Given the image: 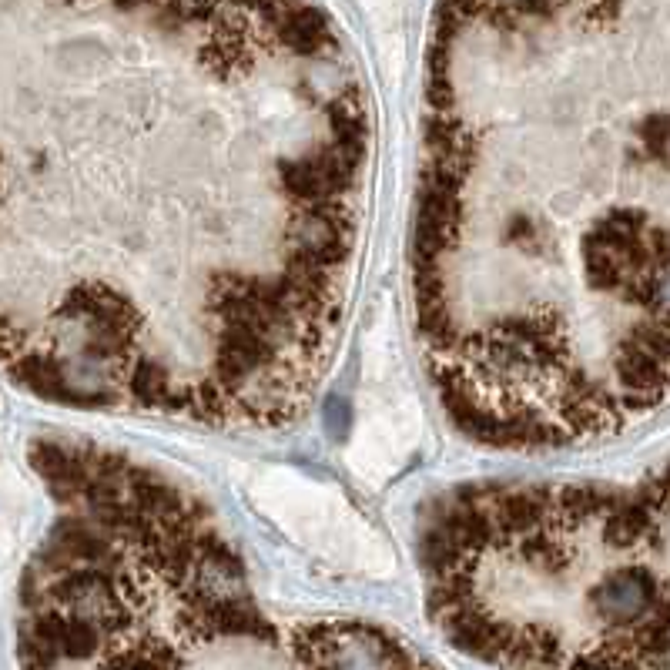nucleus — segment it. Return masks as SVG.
<instances>
[{
	"label": "nucleus",
	"instance_id": "obj_1",
	"mask_svg": "<svg viewBox=\"0 0 670 670\" xmlns=\"http://www.w3.org/2000/svg\"><path fill=\"white\" fill-rule=\"evenodd\" d=\"M11 78L4 352L37 399L299 419L349 309L372 124L309 0H64Z\"/></svg>",
	"mask_w": 670,
	"mask_h": 670
},
{
	"label": "nucleus",
	"instance_id": "obj_2",
	"mask_svg": "<svg viewBox=\"0 0 670 670\" xmlns=\"http://www.w3.org/2000/svg\"><path fill=\"white\" fill-rule=\"evenodd\" d=\"M51 520L21 587V670H443L356 617L268 607L215 513L91 443H37Z\"/></svg>",
	"mask_w": 670,
	"mask_h": 670
}]
</instances>
